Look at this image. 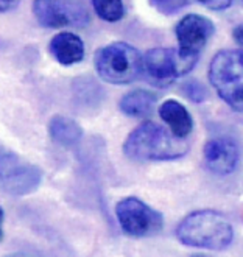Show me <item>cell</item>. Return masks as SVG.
Segmentation results:
<instances>
[{"mask_svg": "<svg viewBox=\"0 0 243 257\" xmlns=\"http://www.w3.org/2000/svg\"><path fill=\"white\" fill-rule=\"evenodd\" d=\"M189 142L165 126L145 120L136 126L124 142V153L133 161H176L187 155Z\"/></svg>", "mask_w": 243, "mask_h": 257, "instance_id": "6da1fadb", "label": "cell"}, {"mask_svg": "<svg viewBox=\"0 0 243 257\" xmlns=\"http://www.w3.org/2000/svg\"><path fill=\"white\" fill-rule=\"evenodd\" d=\"M176 237L186 246L223 251L232 243L234 228L221 212L203 209L181 220L176 228Z\"/></svg>", "mask_w": 243, "mask_h": 257, "instance_id": "7a4b0ae2", "label": "cell"}, {"mask_svg": "<svg viewBox=\"0 0 243 257\" xmlns=\"http://www.w3.org/2000/svg\"><path fill=\"white\" fill-rule=\"evenodd\" d=\"M98 77L109 84H130L144 73V55L127 42H111L94 56Z\"/></svg>", "mask_w": 243, "mask_h": 257, "instance_id": "3957f363", "label": "cell"}, {"mask_svg": "<svg viewBox=\"0 0 243 257\" xmlns=\"http://www.w3.org/2000/svg\"><path fill=\"white\" fill-rule=\"evenodd\" d=\"M209 81L227 106L243 114V49H224L212 58Z\"/></svg>", "mask_w": 243, "mask_h": 257, "instance_id": "277c9868", "label": "cell"}, {"mask_svg": "<svg viewBox=\"0 0 243 257\" xmlns=\"http://www.w3.org/2000/svg\"><path fill=\"white\" fill-rule=\"evenodd\" d=\"M196 63L198 58L182 55L179 49L156 47L144 55V73L151 84L167 87L187 75Z\"/></svg>", "mask_w": 243, "mask_h": 257, "instance_id": "5b68a950", "label": "cell"}, {"mask_svg": "<svg viewBox=\"0 0 243 257\" xmlns=\"http://www.w3.org/2000/svg\"><path fill=\"white\" fill-rule=\"evenodd\" d=\"M2 190L11 196H25L38 190L42 183V172L22 156L2 148L0 156Z\"/></svg>", "mask_w": 243, "mask_h": 257, "instance_id": "8992f818", "label": "cell"}, {"mask_svg": "<svg viewBox=\"0 0 243 257\" xmlns=\"http://www.w3.org/2000/svg\"><path fill=\"white\" fill-rule=\"evenodd\" d=\"M115 217L122 231L131 237H150L164 228V217L159 210L136 196H127L117 203Z\"/></svg>", "mask_w": 243, "mask_h": 257, "instance_id": "52a82bcc", "label": "cell"}, {"mask_svg": "<svg viewBox=\"0 0 243 257\" xmlns=\"http://www.w3.org/2000/svg\"><path fill=\"white\" fill-rule=\"evenodd\" d=\"M33 14L45 28H83L90 22L83 0H35Z\"/></svg>", "mask_w": 243, "mask_h": 257, "instance_id": "ba28073f", "label": "cell"}, {"mask_svg": "<svg viewBox=\"0 0 243 257\" xmlns=\"http://www.w3.org/2000/svg\"><path fill=\"white\" fill-rule=\"evenodd\" d=\"M215 32V25L209 18L201 14H186L176 27L175 36L178 41V49L182 55L200 58V53Z\"/></svg>", "mask_w": 243, "mask_h": 257, "instance_id": "9c48e42d", "label": "cell"}, {"mask_svg": "<svg viewBox=\"0 0 243 257\" xmlns=\"http://www.w3.org/2000/svg\"><path fill=\"white\" fill-rule=\"evenodd\" d=\"M204 162L207 169L220 176L231 175L238 164V147L229 138H214L206 142Z\"/></svg>", "mask_w": 243, "mask_h": 257, "instance_id": "30bf717a", "label": "cell"}, {"mask_svg": "<svg viewBox=\"0 0 243 257\" xmlns=\"http://www.w3.org/2000/svg\"><path fill=\"white\" fill-rule=\"evenodd\" d=\"M50 53L59 64L73 66L84 59V42L80 36L69 32H61L50 41Z\"/></svg>", "mask_w": 243, "mask_h": 257, "instance_id": "8fae6325", "label": "cell"}, {"mask_svg": "<svg viewBox=\"0 0 243 257\" xmlns=\"http://www.w3.org/2000/svg\"><path fill=\"white\" fill-rule=\"evenodd\" d=\"M158 114L169 130L181 139H186L193 130V118L190 112L178 100L164 101L158 109Z\"/></svg>", "mask_w": 243, "mask_h": 257, "instance_id": "7c38bea8", "label": "cell"}, {"mask_svg": "<svg viewBox=\"0 0 243 257\" xmlns=\"http://www.w3.org/2000/svg\"><path fill=\"white\" fill-rule=\"evenodd\" d=\"M156 101H158L156 94L150 92V90H145V89H134L131 92L122 97V100L118 103V108L128 117L147 118V117H150L151 112H153V109L156 106Z\"/></svg>", "mask_w": 243, "mask_h": 257, "instance_id": "4fadbf2b", "label": "cell"}, {"mask_svg": "<svg viewBox=\"0 0 243 257\" xmlns=\"http://www.w3.org/2000/svg\"><path fill=\"white\" fill-rule=\"evenodd\" d=\"M49 134L55 144L61 147H73L81 141L83 128L69 117L55 115L49 123Z\"/></svg>", "mask_w": 243, "mask_h": 257, "instance_id": "5bb4252c", "label": "cell"}, {"mask_svg": "<svg viewBox=\"0 0 243 257\" xmlns=\"http://www.w3.org/2000/svg\"><path fill=\"white\" fill-rule=\"evenodd\" d=\"M97 16L109 24H115L124 19L125 5L124 0H90Z\"/></svg>", "mask_w": 243, "mask_h": 257, "instance_id": "9a60e30c", "label": "cell"}, {"mask_svg": "<svg viewBox=\"0 0 243 257\" xmlns=\"http://www.w3.org/2000/svg\"><path fill=\"white\" fill-rule=\"evenodd\" d=\"M181 90H182V94H184V97L189 98L192 103H201L207 97L206 87L200 81H196V80L184 83V84H182V87H181Z\"/></svg>", "mask_w": 243, "mask_h": 257, "instance_id": "2e32d148", "label": "cell"}, {"mask_svg": "<svg viewBox=\"0 0 243 257\" xmlns=\"http://www.w3.org/2000/svg\"><path fill=\"white\" fill-rule=\"evenodd\" d=\"M148 2L165 16H173L187 5V0H148Z\"/></svg>", "mask_w": 243, "mask_h": 257, "instance_id": "e0dca14e", "label": "cell"}, {"mask_svg": "<svg viewBox=\"0 0 243 257\" xmlns=\"http://www.w3.org/2000/svg\"><path fill=\"white\" fill-rule=\"evenodd\" d=\"M196 2H200L212 11H224L226 8L231 7L232 0H196Z\"/></svg>", "mask_w": 243, "mask_h": 257, "instance_id": "ac0fdd59", "label": "cell"}, {"mask_svg": "<svg viewBox=\"0 0 243 257\" xmlns=\"http://www.w3.org/2000/svg\"><path fill=\"white\" fill-rule=\"evenodd\" d=\"M21 4V0H0V11L8 13L14 8H18Z\"/></svg>", "mask_w": 243, "mask_h": 257, "instance_id": "d6986e66", "label": "cell"}, {"mask_svg": "<svg viewBox=\"0 0 243 257\" xmlns=\"http://www.w3.org/2000/svg\"><path fill=\"white\" fill-rule=\"evenodd\" d=\"M232 38H234V42L243 49V24H238L232 30Z\"/></svg>", "mask_w": 243, "mask_h": 257, "instance_id": "ffe728a7", "label": "cell"}, {"mask_svg": "<svg viewBox=\"0 0 243 257\" xmlns=\"http://www.w3.org/2000/svg\"><path fill=\"white\" fill-rule=\"evenodd\" d=\"M5 257H28L25 254H10V255H5Z\"/></svg>", "mask_w": 243, "mask_h": 257, "instance_id": "44dd1931", "label": "cell"}, {"mask_svg": "<svg viewBox=\"0 0 243 257\" xmlns=\"http://www.w3.org/2000/svg\"><path fill=\"white\" fill-rule=\"evenodd\" d=\"M192 257H204V255H200V254H196V255H192Z\"/></svg>", "mask_w": 243, "mask_h": 257, "instance_id": "7402d4cb", "label": "cell"}]
</instances>
